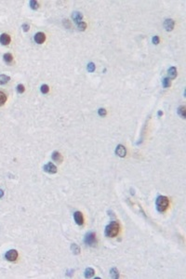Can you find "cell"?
Listing matches in <instances>:
<instances>
[{
  "instance_id": "cell-19",
  "label": "cell",
  "mask_w": 186,
  "mask_h": 279,
  "mask_svg": "<svg viewBox=\"0 0 186 279\" xmlns=\"http://www.w3.org/2000/svg\"><path fill=\"white\" fill-rule=\"evenodd\" d=\"M185 112H186V108H185V106H180V107H179V109H178V114H180V115H181V117L182 118H185V116H186V114H185Z\"/></svg>"
},
{
  "instance_id": "cell-20",
  "label": "cell",
  "mask_w": 186,
  "mask_h": 279,
  "mask_svg": "<svg viewBox=\"0 0 186 279\" xmlns=\"http://www.w3.org/2000/svg\"><path fill=\"white\" fill-rule=\"evenodd\" d=\"M162 84H163V87H164L165 89L169 88L171 85V80L169 79L168 77H165L164 79H163V81H162Z\"/></svg>"
},
{
  "instance_id": "cell-14",
  "label": "cell",
  "mask_w": 186,
  "mask_h": 279,
  "mask_svg": "<svg viewBox=\"0 0 186 279\" xmlns=\"http://www.w3.org/2000/svg\"><path fill=\"white\" fill-rule=\"evenodd\" d=\"M94 273H95L94 269H92V268H87V269L85 270L84 274H85L86 278H91L92 276L94 275Z\"/></svg>"
},
{
  "instance_id": "cell-3",
  "label": "cell",
  "mask_w": 186,
  "mask_h": 279,
  "mask_svg": "<svg viewBox=\"0 0 186 279\" xmlns=\"http://www.w3.org/2000/svg\"><path fill=\"white\" fill-rule=\"evenodd\" d=\"M84 242L87 246L89 247H95L97 245V237H96V234L94 232H89L87 235H85V239Z\"/></svg>"
},
{
  "instance_id": "cell-12",
  "label": "cell",
  "mask_w": 186,
  "mask_h": 279,
  "mask_svg": "<svg viewBox=\"0 0 186 279\" xmlns=\"http://www.w3.org/2000/svg\"><path fill=\"white\" fill-rule=\"evenodd\" d=\"M51 158H52L53 161L57 162V163H61L63 160V156H61L59 152H57V151H55V152L52 153V155H51Z\"/></svg>"
},
{
  "instance_id": "cell-15",
  "label": "cell",
  "mask_w": 186,
  "mask_h": 279,
  "mask_svg": "<svg viewBox=\"0 0 186 279\" xmlns=\"http://www.w3.org/2000/svg\"><path fill=\"white\" fill-rule=\"evenodd\" d=\"M10 80V77L6 75H0V85H5Z\"/></svg>"
},
{
  "instance_id": "cell-6",
  "label": "cell",
  "mask_w": 186,
  "mask_h": 279,
  "mask_svg": "<svg viewBox=\"0 0 186 279\" xmlns=\"http://www.w3.org/2000/svg\"><path fill=\"white\" fill-rule=\"evenodd\" d=\"M74 219L75 222L78 224V225H83L84 224V217H83L82 212L80 211H76L74 213Z\"/></svg>"
},
{
  "instance_id": "cell-4",
  "label": "cell",
  "mask_w": 186,
  "mask_h": 279,
  "mask_svg": "<svg viewBox=\"0 0 186 279\" xmlns=\"http://www.w3.org/2000/svg\"><path fill=\"white\" fill-rule=\"evenodd\" d=\"M18 256H19V254L16 249H10L5 254V258L9 261H15L18 259Z\"/></svg>"
},
{
  "instance_id": "cell-22",
  "label": "cell",
  "mask_w": 186,
  "mask_h": 279,
  "mask_svg": "<svg viewBox=\"0 0 186 279\" xmlns=\"http://www.w3.org/2000/svg\"><path fill=\"white\" fill-rule=\"evenodd\" d=\"M7 102V95L5 93H3L2 91H0V106L5 104V102Z\"/></svg>"
},
{
  "instance_id": "cell-17",
  "label": "cell",
  "mask_w": 186,
  "mask_h": 279,
  "mask_svg": "<svg viewBox=\"0 0 186 279\" xmlns=\"http://www.w3.org/2000/svg\"><path fill=\"white\" fill-rule=\"evenodd\" d=\"M3 58H4V60L6 61L7 63H10V62H12V60H13V56H12V54H10V53H6V54H4Z\"/></svg>"
},
{
  "instance_id": "cell-10",
  "label": "cell",
  "mask_w": 186,
  "mask_h": 279,
  "mask_svg": "<svg viewBox=\"0 0 186 279\" xmlns=\"http://www.w3.org/2000/svg\"><path fill=\"white\" fill-rule=\"evenodd\" d=\"M11 41V38L8 34H2L0 35V43L3 46H8Z\"/></svg>"
},
{
  "instance_id": "cell-13",
  "label": "cell",
  "mask_w": 186,
  "mask_h": 279,
  "mask_svg": "<svg viewBox=\"0 0 186 279\" xmlns=\"http://www.w3.org/2000/svg\"><path fill=\"white\" fill-rule=\"evenodd\" d=\"M167 74H168V78L169 79H174V78H176L177 76V69L176 67H170V68H168V70H167Z\"/></svg>"
},
{
  "instance_id": "cell-16",
  "label": "cell",
  "mask_w": 186,
  "mask_h": 279,
  "mask_svg": "<svg viewBox=\"0 0 186 279\" xmlns=\"http://www.w3.org/2000/svg\"><path fill=\"white\" fill-rule=\"evenodd\" d=\"M71 250L75 255H78V254H80L81 249H80L79 246H77L76 244H72L71 245Z\"/></svg>"
},
{
  "instance_id": "cell-29",
  "label": "cell",
  "mask_w": 186,
  "mask_h": 279,
  "mask_svg": "<svg viewBox=\"0 0 186 279\" xmlns=\"http://www.w3.org/2000/svg\"><path fill=\"white\" fill-rule=\"evenodd\" d=\"M29 29H30V25H29L28 23H23V24H22V30H23L24 32H28Z\"/></svg>"
},
{
  "instance_id": "cell-9",
  "label": "cell",
  "mask_w": 186,
  "mask_h": 279,
  "mask_svg": "<svg viewBox=\"0 0 186 279\" xmlns=\"http://www.w3.org/2000/svg\"><path fill=\"white\" fill-rule=\"evenodd\" d=\"M174 25H175V22L172 19H167L165 20L164 22V27L167 31H172L174 28Z\"/></svg>"
},
{
  "instance_id": "cell-30",
  "label": "cell",
  "mask_w": 186,
  "mask_h": 279,
  "mask_svg": "<svg viewBox=\"0 0 186 279\" xmlns=\"http://www.w3.org/2000/svg\"><path fill=\"white\" fill-rule=\"evenodd\" d=\"M4 195V192H3V190H1V189H0V198H1V197L3 196Z\"/></svg>"
},
{
  "instance_id": "cell-24",
  "label": "cell",
  "mask_w": 186,
  "mask_h": 279,
  "mask_svg": "<svg viewBox=\"0 0 186 279\" xmlns=\"http://www.w3.org/2000/svg\"><path fill=\"white\" fill-rule=\"evenodd\" d=\"M40 90H41V92L43 93V94H47V93H48V91H49V88H48V86L47 85H42L41 88H40Z\"/></svg>"
},
{
  "instance_id": "cell-18",
  "label": "cell",
  "mask_w": 186,
  "mask_h": 279,
  "mask_svg": "<svg viewBox=\"0 0 186 279\" xmlns=\"http://www.w3.org/2000/svg\"><path fill=\"white\" fill-rule=\"evenodd\" d=\"M110 273H111V276L113 277V278H119V272L117 271L116 268H113V269H111L110 271Z\"/></svg>"
},
{
  "instance_id": "cell-21",
  "label": "cell",
  "mask_w": 186,
  "mask_h": 279,
  "mask_svg": "<svg viewBox=\"0 0 186 279\" xmlns=\"http://www.w3.org/2000/svg\"><path fill=\"white\" fill-rule=\"evenodd\" d=\"M29 5H30V8L34 10H37L38 8H39V4H38V2L37 1H35V0H31L30 3H29Z\"/></svg>"
},
{
  "instance_id": "cell-27",
  "label": "cell",
  "mask_w": 186,
  "mask_h": 279,
  "mask_svg": "<svg viewBox=\"0 0 186 279\" xmlns=\"http://www.w3.org/2000/svg\"><path fill=\"white\" fill-rule=\"evenodd\" d=\"M98 114L100 116H104L106 114V110L104 108H100L98 110Z\"/></svg>"
},
{
  "instance_id": "cell-31",
  "label": "cell",
  "mask_w": 186,
  "mask_h": 279,
  "mask_svg": "<svg viewBox=\"0 0 186 279\" xmlns=\"http://www.w3.org/2000/svg\"><path fill=\"white\" fill-rule=\"evenodd\" d=\"M162 114H163V112H162V111H159V112H158V115H159V116H161Z\"/></svg>"
},
{
  "instance_id": "cell-11",
  "label": "cell",
  "mask_w": 186,
  "mask_h": 279,
  "mask_svg": "<svg viewBox=\"0 0 186 279\" xmlns=\"http://www.w3.org/2000/svg\"><path fill=\"white\" fill-rule=\"evenodd\" d=\"M72 18H73V20H74V22H76V24H78V23H80V22H83L82 21L83 15L79 12V11H75V12H73Z\"/></svg>"
},
{
  "instance_id": "cell-8",
  "label": "cell",
  "mask_w": 186,
  "mask_h": 279,
  "mask_svg": "<svg viewBox=\"0 0 186 279\" xmlns=\"http://www.w3.org/2000/svg\"><path fill=\"white\" fill-rule=\"evenodd\" d=\"M115 154L116 156H120V157H125L127 155V149L126 147L122 144H119V145L116 146V149H115Z\"/></svg>"
},
{
  "instance_id": "cell-25",
  "label": "cell",
  "mask_w": 186,
  "mask_h": 279,
  "mask_svg": "<svg viewBox=\"0 0 186 279\" xmlns=\"http://www.w3.org/2000/svg\"><path fill=\"white\" fill-rule=\"evenodd\" d=\"M77 27H78V29L80 31H85L86 28H87V23H86L85 22H80V23L77 24Z\"/></svg>"
},
{
  "instance_id": "cell-2",
  "label": "cell",
  "mask_w": 186,
  "mask_h": 279,
  "mask_svg": "<svg viewBox=\"0 0 186 279\" xmlns=\"http://www.w3.org/2000/svg\"><path fill=\"white\" fill-rule=\"evenodd\" d=\"M155 205H156V208L159 212H164L167 210V208L168 207V205H169V200L167 196H164V195H159V196L156 198V201H155Z\"/></svg>"
},
{
  "instance_id": "cell-1",
  "label": "cell",
  "mask_w": 186,
  "mask_h": 279,
  "mask_svg": "<svg viewBox=\"0 0 186 279\" xmlns=\"http://www.w3.org/2000/svg\"><path fill=\"white\" fill-rule=\"evenodd\" d=\"M120 225L116 221H113L105 227V235L107 237H115L119 233Z\"/></svg>"
},
{
  "instance_id": "cell-26",
  "label": "cell",
  "mask_w": 186,
  "mask_h": 279,
  "mask_svg": "<svg viewBox=\"0 0 186 279\" xmlns=\"http://www.w3.org/2000/svg\"><path fill=\"white\" fill-rule=\"evenodd\" d=\"M24 90H25V89H24V86H23L22 84H19V85L17 86V91H18V93L22 94V93L24 92Z\"/></svg>"
},
{
  "instance_id": "cell-7",
  "label": "cell",
  "mask_w": 186,
  "mask_h": 279,
  "mask_svg": "<svg viewBox=\"0 0 186 279\" xmlns=\"http://www.w3.org/2000/svg\"><path fill=\"white\" fill-rule=\"evenodd\" d=\"M34 40H35V43H37V44H43L45 42V40H46V35H45L44 33L38 32V33H36L35 35V36H34Z\"/></svg>"
},
{
  "instance_id": "cell-23",
  "label": "cell",
  "mask_w": 186,
  "mask_h": 279,
  "mask_svg": "<svg viewBox=\"0 0 186 279\" xmlns=\"http://www.w3.org/2000/svg\"><path fill=\"white\" fill-rule=\"evenodd\" d=\"M95 69H96V66H95V64L93 63V62H89V63L88 64V66H87V70H88L89 73H93L95 71Z\"/></svg>"
},
{
  "instance_id": "cell-28",
  "label": "cell",
  "mask_w": 186,
  "mask_h": 279,
  "mask_svg": "<svg viewBox=\"0 0 186 279\" xmlns=\"http://www.w3.org/2000/svg\"><path fill=\"white\" fill-rule=\"evenodd\" d=\"M159 41H160V39H159V37H158L157 35L154 36V37H153V39H152V42H153V43H154L155 45L159 44Z\"/></svg>"
},
{
  "instance_id": "cell-5",
  "label": "cell",
  "mask_w": 186,
  "mask_h": 279,
  "mask_svg": "<svg viewBox=\"0 0 186 279\" xmlns=\"http://www.w3.org/2000/svg\"><path fill=\"white\" fill-rule=\"evenodd\" d=\"M44 170L46 172H47V173H49V174H55V173L58 171L57 167L54 165V164L50 163V162L47 163V165L44 166Z\"/></svg>"
}]
</instances>
